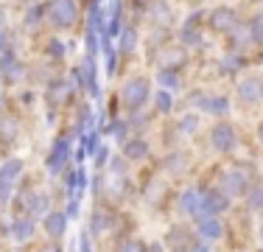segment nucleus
<instances>
[{
	"label": "nucleus",
	"mask_w": 263,
	"mask_h": 252,
	"mask_svg": "<svg viewBox=\"0 0 263 252\" xmlns=\"http://www.w3.org/2000/svg\"><path fill=\"white\" fill-rule=\"evenodd\" d=\"M17 140H20V123L14 118H0V146L9 151Z\"/></svg>",
	"instance_id": "obj_11"
},
{
	"label": "nucleus",
	"mask_w": 263,
	"mask_h": 252,
	"mask_svg": "<svg viewBox=\"0 0 263 252\" xmlns=\"http://www.w3.org/2000/svg\"><path fill=\"white\" fill-rule=\"evenodd\" d=\"M260 176H263V171H260Z\"/></svg>",
	"instance_id": "obj_22"
},
{
	"label": "nucleus",
	"mask_w": 263,
	"mask_h": 252,
	"mask_svg": "<svg viewBox=\"0 0 263 252\" xmlns=\"http://www.w3.org/2000/svg\"><path fill=\"white\" fill-rule=\"evenodd\" d=\"M81 3H84V6H90V9H92V6H98V0H81Z\"/></svg>",
	"instance_id": "obj_21"
},
{
	"label": "nucleus",
	"mask_w": 263,
	"mask_h": 252,
	"mask_svg": "<svg viewBox=\"0 0 263 252\" xmlns=\"http://www.w3.org/2000/svg\"><path fill=\"white\" fill-rule=\"evenodd\" d=\"M146 238L140 236L137 230L132 232H123V236H118L115 241H109L101 252H146Z\"/></svg>",
	"instance_id": "obj_8"
},
{
	"label": "nucleus",
	"mask_w": 263,
	"mask_h": 252,
	"mask_svg": "<svg viewBox=\"0 0 263 252\" xmlns=\"http://www.w3.org/2000/svg\"><path fill=\"white\" fill-rule=\"evenodd\" d=\"M154 98H157V106H160L162 112H165V110H171V96H168L165 90H160V93H157V96H154Z\"/></svg>",
	"instance_id": "obj_16"
},
{
	"label": "nucleus",
	"mask_w": 263,
	"mask_h": 252,
	"mask_svg": "<svg viewBox=\"0 0 263 252\" xmlns=\"http://www.w3.org/2000/svg\"><path fill=\"white\" fill-rule=\"evenodd\" d=\"M70 149H73V135H62L56 137V143L51 146L45 157V171L51 176H59L70 168Z\"/></svg>",
	"instance_id": "obj_6"
},
{
	"label": "nucleus",
	"mask_w": 263,
	"mask_h": 252,
	"mask_svg": "<svg viewBox=\"0 0 263 252\" xmlns=\"http://www.w3.org/2000/svg\"><path fill=\"white\" fill-rule=\"evenodd\" d=\"M132 6H137V9H148V6H154V0H132Z\"/></svg>",
	"instance_id": "obj_19"
},
{
	"label": "nucleus",
	"mask_w": 263,
	"mask_h": 252,
	"mask_svg": "<svg viewBox=\"0 0 263 252\" xmlns=\"http://www.w3.org/2000/svg\"><path fill=\"white\" fill-rule=\"evenodd\" d=\"M243 252H263V213L255 216L252 222V238H249V249Z\"/></svg>",
	"instance_id": "obj_14"
},
{
	"label": "nucleus",
	"mask_w": 263,
	"mask_h": 252,
	"mask_svg": "<svg viewBox=\"0 0 263 252\" xmlns=\"http://www.w3.org/2000/svg\"><path fill=\"white\" fill-rule=\"evenodd\" d=\"M199 182L213 188L216 193H221V196L235 207L238 202L249 193V188L260 182V168L255 166L252 160H224V163H218L208 176H202Z\"/></svg>",
	"instance_id": "obj_1"
},
{
	"label": "nucleus",
	"mask_w": 263,
	"mask_h": 252,
	"mask_svg": "<svg viewBox=\"0 0 263 252\" xmlns=\"http://www.w3.org/2000/svg\"><path fill=\"white\" fill-rule=\"evenodd\" d=\"M247 31H249V40L263 45V14H255V20L247 25Z\"/></svg>",
	"instance_id": "obj_15"
},
{
	"label": "nucleus",
	"mask_w": 263,
	"mask_h": 252,
	"mask_svg": "<svg viewBox=\"0 0 263 252\" xmlns=\"http://www.w3.org/2000/svg\"><path fill=\"white\" fill-rule=\"evenodd\" d=\"M146 252H168V249L162 247V241L157 238V241H148V244H146Z\"/></svg>",
	"instance_id": "obj_18"
},
{
	"label": "nucleus",
	"mask_w": 263,
	"mask_h": 252,
	"mask_svg": "<svg viewBox=\"0 0 263 252\" xmlns=\"http://www.w3.org/2000/svg\"><path fill=\"white\" fill-rule=\"evenodd\" d=\"M152 98V81L137 76V79H129L121 90V104L126 106L129 112H137L146 106V101Z\"/></svg>",
	"instance_id": "obj_5"
},
{
	"label": "nucleus",
	"mask_w": 263,
	"mask_h": 252,
	"mask_svg": "<svg viewBox=\"0 0 263 252\" xmlns=\"http://www.w3.org/2000/svg\"><path fill=\"white\" fill-rule=\"evenodd\" d=\"M48 98H51V104H65V101L70 98V81L67 79L51 81V87H48Z\"/></svg>",
	"instance_id": "obj_13"
},
{
	"label": "nucleus",
	"mask_w": 263,
	"mask_h": 252,
	"mask_svg": "<svg viewBox=\"0 0 263 252\" xmlns=\"http://www.w3.org/2000/svg\"><path fill=\"white\" fill-rule=\"evenodd\" d=\"M132 45H135V28H126V31H123V45H121V50L126 53Z\"/></svg>",
	"instance_id": "obj_17"
},
{
	"label": "nucleus",
	"mask_w": 263,
	"mask_h": 252,
	"mask_svg": "<svg viewBox=\"0 0 263 252\" xmlns=\"http://www.w3.org/2000/svg\"><path fill=\"white\" fill-rule=\"evenodd\" d=\"M258 143H260V151H263V121H260V126H258Z\"/></svg>",
	"instance_id": "obj_20"
},
{
	"label": "nucleus",
	"mask_w": 263,
	"mask_h": 252,
	"mask_svg": "<svg viewBox=\"0 0 263 252\" xmlns=\"http://www.w3.org/2000/svg\"><path fill=\"white\" fill-rule=\"evenodd\" d=\"M208 143H210V149L216 151L221 160H230V157L235 154V149H238V132H235V126L227 123V121L213 123Z\"/></svg>",
	"instance_id": "obj_3"
},
{
	"label": "nucleus",
	"mask_w": 263,
	"mask_h": 252,
	"mask_svg": "<svg viewBox=\"0 0 263 252\" xmlns=\"http://www.w3.org/2000/svg\"><path fill=\"white\" fill-rule=\"evenodd\" d=\"M67 230H70V216L65 207H51L45 216L40 219V236L51 238V241H67Z\"/></svg>",
	"instance_id": "obj_4"
},
{
	"label": "nucleus",
	"mask_w": 263,
	"mask_h": 252,
	"mask_svg": "<svg viewBox=\"0 0 263 252\" xmlns=\"http://www.w3.org/2000/svg\"><path fill=\"white\" fill-rule=\"evenodd\" d=\"M210 28L218 31V34H233V31L238 28L235 9H230V6H218V9L210 14Z\"/></svg>",
	"instance_id": "obj_9"
},
{
	"label": "nucleus",
	"mask_w": 263,
	"mask_h": 252,
	"mask_svg": "<svg viewBox=\"0 0 263 252\" xmlns=\"http://www.w3.org/2000/svg\"><path fill=\"white\" fill-rule=\"evenodd\" d=\"M238 96H241V101H247V104H258L263 98V79L260 76H243L238 81Z\"/></svg>",
	"instance_id": "obj_10"
},
{
	"label": "nucleus",
	"mask_w": 263,
	"mask_h": 252,
	"mask_svg": "<svg viewBox=\"0 0 263 252\" xmlns=\"http://www.w3.org/2000/svg\"><path fill=\"white\" fill-rule=\"evenodd\" d=\"M187 65V50L177 48V45H168L157 50V67L162 73H177Z\"/></svg>",
	"instance_id": "obj_7"
},
{
	"label": "nucleus",
	"mask_w": 263,
	"mask_h": 252,
	"mask_svg": "<svg viewBox=\"0 0 263 252\" xmlns=\"http://www.w3.org/2000/svg\"><path fill=\"white\" fill-rule=\"evenodd\" d=\"M23 252H65V244H62V241H51V238L36 236L31 244H26V247H23Z\"/></svg>",
	"instance_id": "obj_12"
},
{
	"label": "nucleus",
	"mask_w": 263,
	"mask_h": 252,
	"mask_svg": "<svg viewBox=\"0 0 263 252\" xmlns=\"http://www.w3.org/2000/svg\"><path fill=\"white\" fill-rule=\"evenodd\" d=\"M45 17L56 31H67L79 23V6L76 0H48L45 3Z\"/></svg>",
	"instance_id": "obj_2"
}]
</instances>
